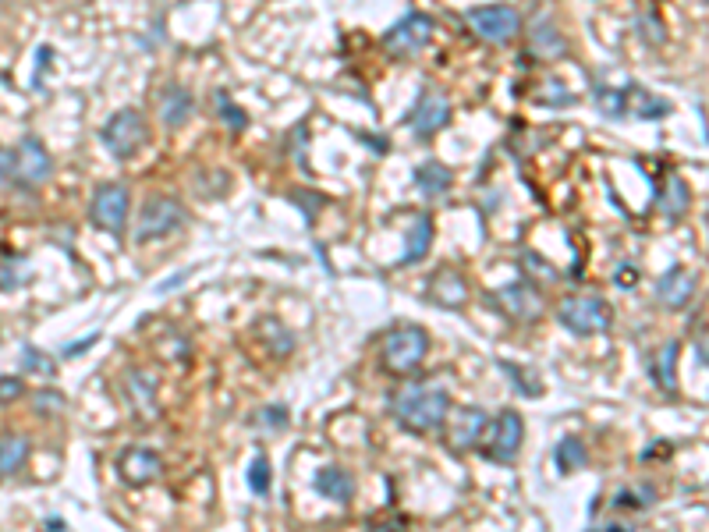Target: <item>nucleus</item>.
<instances>
[{
    "label": "nucleus",
    "instance_id": "1",
    "mask_svg": "<svg viewBox=\"0 0 709 532\" xmlns=\"http://www.w3.org/2000/svg\"><path fill=\"white\" fill-rule=\"evenodd\" d=\"M390 412H394L401 430L433 433L440 430V423H444L447 412H451V394H447V387H437V384L401 387V391L394 394V401H390Z\"/></svg>",
    "mask_w": 709,
    "mask_h": 532
},
{
    "label": "nucleus",
    "instance_id": "2",
    "mask_svg": "<svg viewBox=\"0 0 709 532\" xmlns=\"http://www.w3.org/2000/svg\"><path fill=\"white\" fill-rule=\"evenodd\" d=\"M429 355V334L422 327H398L383 337L380 345V366L394 376H412Z\"/></svg>",
    "mask_w": 709,
    "mask_h": 532
},
{
    "label": "nucleus",
    "instance_id": "3",
    "mask_svg": "<svg viewBox=\"0 0 709 532\" xmlns=\"http://www.w3.org/2000/svg\"><path fill=\"white\" fill-rule=\"evenodd\" d=\"M557 320L564 330L578 337H593V334H610L614 327V309L607 298L600 295H568L557 306Z\"/></svg>",
    "mask_w": 709,
    "mask_h": 532
},
{
    "label": "nucleus",
    "instance_id": "4",
    "mask_svg": "<svg viewBox=\"0 0 709 532\" xmlns=\"http://www.w3.org/2000/svg\"><path fill=\"white\" fill-rule=\"evenodd\" d=\"M100 139H103V146H107L117 160H132L135 153H139V149L146 146L149 125H146V118H142L139 110H135V107H125V110H117L114 118H110L107 125H103Z\"/></svg>",
    "mask_w": 709,
    "mask_h": 532
},
{
    "label": "nucleus",
    "instance_id": "5",
    "mask_svg": "<svg viewBox=\"0 0 709 532\" xmlns=\"http://www.w3.org/2000/svg\"><path fill=\"white\" fill-rule=\"evenodd\" d=\"M185 206L171 196H153L146 199L139 213V224H135V242L146 245V242H156V238H167L174 235L181 224H185Z\"/></svg>",
    "mask_w": 709,
    "mask_h": 532
},
{
    "label": "nucleus",
    "instance_id": "6",
    "mask_svg": "<svg viewBox=\"0 0 709 532\" xmlns=\"http://www.w3.org/2000/svg\"><path fill=\"white\" fill-rule=\"evenodd\" d=\"M486 426H490V437H486L483 454L497 465H511L518 458V451H522V440H525L522 415H518L515 408H504V412Z\"/></svg>",
    "mask_w": 709,
    "mask_h": 532
},
{
    "label": "nucleus",
    "instance_id": "7",
    "mask_svg": "<svg viewBox=\"0 0 709 532\" xmlns=\"http://www.w3.org/2000/svg\"><path fill=\"white\" fill-rule=\"evenodd\" d=\"M465 18L476 29L479 40L486 43H511L522 32V15L515 8H507V4H479Z\"/></svg>",
    "mask_w": 709,
    "mask_h": 532
},
{
    "label": "nucleus",
    "instance_id": "8",
    "mask_svg": "<svg viewBox=\"0 0 709 532\" xmlns=\"http://www.w3.org/2000/svg\"><path fill=\"white\" fill-rule=\"evenodd\" d=\"M433 40V18L422 15V11H408L394 29L383 36V50L390 57H415L429 47Z\"/></svg>",
    "mask_w": 709,
    "mask_h": 532
},
{
    "label": "nucleus",
    "instance_id": "9",
    "mask_svg": "<svg viewBox=\"0 0 709 532\" xmlns=\"http://www.w3.org/2000/svg\"><path fill=\"white\" fill-rule=\"evenodd\" d=\"M11 153H15V178L11 181H18L22 188H39L54 178V160L36 135H22L18 149H11Z\"/></svg>",
    "mask_w": 709,
    "mask_h": 532
},
{
    "label": "nucleus",
    "instance_id": "10",
    "mask_svg": "<svg viewBox=\"0 0 709 532\" xmlns=\"http://www.w3.org/2000/svg\"><path fill=\"white\" fill-rule=\"evenodd\" d=\"M128 188L117 185V181H107L93 192V203H89V220H93L100 231L107 235H121V227L128 220Z\"/></svg>",
    "mask_w": 709,
    "mask_h": 532
},
{
    "label": "nucleus",
    "instance_id": "11",
    "mask_svg": "<svg viewBox=\"0 0 709 532\" xmlns=\"http://www.w3.org/2000/svg\"><path fill=\"white\" fill-rule=\"evenodd\" d=\"M408 125H412V132L422 135V139L437 135L440 128L451 125V100H447L440 89H422L419 103H415L412 114H408Z\"/></svg>",
    "mask_w": 709,
    "mask_h": 532
},
{
    "label": "nucleus",
    "instance_id": "12",
    "mask_svg": "<svg viewBox=\"0 0 709 532\" xmlns=\"http://www.w3.org/2000/svg\"><path fill=\"white\" fill-rule=\"evenodd\" d=\"M493 306H500L507 316H515L518 323H536L543 316V295L532 288L529 281H515L500 288L497 295H490Z\"/></svg>",
    "mask_w": 709,
    "mask_h": 532
},
{
    "label": "nucleus",
    "instance_id": "13",
    "mask_svg": "<svg viewBox=\"0 0 709 532\" xmlns=\"http://www.w3.org/2000/svg\"><path fill=\"white\" fill-rule=\"evenodd\" d=\"M486 412L483 408H458V412H447V419L440 423V430L447 433V444H451V451H468V447H476L479 437H483L486 430Z\"/></svg>",
    "mask_w": 709,
    "mask_h": 532
},
{
    "label": "nucleus",
    "instance_id": "14",
    "mask_svg": "<svg viewBox=\"0 0 709 532\" xmlns=\"http://www.w3.org/2000/svg\"><path fill=\"white\" fill-rule=\"evenodd\" d=\"M117 476L125 479L128 486H149L164 476V458L149 447H132V451H121L117 458Z\"/></svg>",
    "mask_w": 709,
    "mask_h": 532
},
{
    "label": "nucleus",
    "instance_id": "15",
    "mask_svg": "<svg viewBox=\"0 0 709 532\" xmlns=\"http://www.w3.org/2000/svg\"><path fill=\"white\" fill-rule=\"evenodd\" d=\"M695 288H699V281H695L692 270L674 263L671 270L656 281V302H660L663 309H671V313H681V309L695 298Z\"/></svg>",
    "mask_w": 709,
    "mask_h": 532
},
{
    "label": "nucleus",
    "instance_id": "16",
    "mask_svg": "<svg viewBox=\"0 0 709 532\" xmlns=\"http://www.w3.org/2000/svg\"><path fill=\"white\" fill-rule=\"evenodd\" d=\"M121 394H125L128 408H132L139 419H153V415L160 412V405H156V376L149 373V369H132V373L125 376Z\"/></svg>",
    "mask_w": 709,
    "mask_h": 532
},
{
    "label": "nucleus",
    "instance_id": "17",
    "mask_svg": "<svg viewBox=\"0 0 709 532\" xmlns=\"http://www.w3.org/2000/svg\"><path fill=\"white\" fill-rule=\"evenodd\" d=\"M312 486H316V493H320L323 501L334 504H351V497H355V479L341 465H323L316 472V479H312Z\"/></svg>",
    "mask_w": 709,
    "mask_h": 532
},
{
    "label": "nucleus",
    "instance_id": "18",
    "mask_svg": "<svg viewBox=\"0 0 709 532\" xmlns=\"http://www.w3.org/2000/svg\"><path fill=\"white\" fill-rule=\"evenodd\" d=\"M656 206H660L663 220H671V224L685 217L688 206H692V192H688L681 174H667V181L656 188Z\"/></svg>",
    "mask_w": 709,
    "mask_h": 532
},
{
    "label": "nucleus",
    "instance_id": "19",
    "mask_svg": "<svg viewBox=\"0 0 709 532\" xmlns=\"http://www.w3.org/2000/svg\"><path fill=\"white\" fill-rule=\"evenodd\" d=\"M429 298L437 302V306H447V309H458L468 302V281L458 274V270H440V274L429 277Z\"/></svg>",
    "mask_w": 709,
    "mask_h": 532
},
{
    "label": "nucleus",
    "instance_id": "20",
    "mask_svg": "<svg viewBox=\"0 0 709 532\" xmlns=\"http://www.w3.org/2000/svg\"><path fill=\"white\" fill-rule=\"evenodd\" d=\"M412 178H415V188H419L426 199H440L454 188V171L440 164V160H426V164H419Z\"/></svg>",
    "mask_w": 709,
    "mask_h": 532
},
{
    "label": "nucleus",
    "instance_id": "21",
    "mask_svg": "<svg viewBox=\"0 0 709 532\" xmlns=\"http://www.w3.org/2000/svg\"><path fill=\"white\" fill-rule=\"evenodd\" d=\"M195 100L185 86H167L164 96H160V121L167 128H185V121L192 118Z\"/></svg>",
    "mask_w": 709,
    "mask_h": 532
},
{
    "label": "nucleus",
    "instance_id": "22",
    "mask_svg": "<svg viewBox=\"0 0 709 532\" xmlns=\"http://www.w3.org/2000/svg\"><path fill=\"white\" fill-rule=\"evenodd\" d=\"M429 245H433V217H429V213H415L412 231H408V249L405 256L398 259V266L422 263V259L429 256Z\"/></svg>",
    "mask_w": 709,
    "mask_h": 532
},
{
    "label": "nucleus",
    "instance_id": "23",
    "mask_svg": "<svg viewBox=\"0 0 709 532\" xmlns=\"http://www.w3.org/2000/svg\"><path fill=\"white\" fill-rule=\"evenodd\" d=\"M678 352H681V345L678 341H667V345L656 352V359H653V380H656V387H660L663 394H678Z\"/></svg>",
    "mask_w": 709,
    "mask_h": 532
},
{
    "label": "nucleus",
    "instance_id": "24",
    "mask_svg": "<svg viewBox=\"0 0 709 532\" xmlns=\"http://www.w3.org/2000/svg\"><path fill=\"white\" fill-rule=\"evenodd\" d=\"M32 454V444L18 433H0V479L15 476V472L25 469Z\"/></svg>",
    "mask_w": 709,
    "mask_h": 532
},
{
    "label": "nucleus",
    "instance_id": "25",
    "mask_svg": "<svg viewBox=\"0 0 709 532\" xmlns=\"http://www.w3.org/2000/svg\"><path fill=\"white\" fill-rule=\"evenodd\" d=\"M532 47H536V54L546 57V61H561V57L568 54V43H564V36L554 29L550 18H539V22L532 25Z\"/></svg>",
    "mask_w": 709,
    "mask_h": 532
},
{
    "label": "nucleus",
    "instance_id": "26",
    "mask_svg": "<svg viewBox=\"0 0 709 532\" xmlns=\"http://www.w3.org/2000/svg\"><path fill=\"white\" fill-rule=\"evenodd\" d=\"M585 462H589V451H585L582 437H564L561 444L554 447V465L561 476H575V472H582Z\"/></svg>",
    "mask_w": 709,
    "mask_h": 532
},
{
    "label": "nucleus",
    "instance_id": "27",
    "mask_svg": "<svg viewBox=\"0 0 709 532\" xmlns=\"http://www.w3.org/2000/svg\"><path fill=\"white\" fill-rule=\"evenodd\" d=\"M653 504H656V490L649 483L624 486V490H617V497H614V508H624V511H649Z\"/></svg>",
    "mask_w": 709,
    "mask_h": 532
},
{
    "label": "nucleus",
    "instance_id": "28",
    "mask_svg": "<svg viewBox=\"0 0 709 532\" xmlns=\"http://www.w3.org/2000/svg\"><path fill=\"white\" fill-rule=\"evenodd\" d=\"M628 96H632V107H628V110H632V114H635V118H663V114H667V110H671V103H667V100H660V96H649L646 93V89H628Z\"/></svg>",
    "mask_w": 709,
    "mask_h": 532
},
{
    "label": "nucleus",
    "instance_id": "29",
    "mask_svg": "<svg viewBox=\"0 0 709 532\" xmlns=\"http://www.w3.org/2000/svg\"><path fill=\"white\" fill-rule=\"evenodd\" d=\"M22 369H25V373L47 376V380H54V376H57V362L50 359L43 348H36V345H25L22 348Z\"/></svg>",
    "mask_w": 709,
    "mask_h": 532
},
{
    "label": "nucleus",
    "instance_id": "30",
    "mask_svg": "<svg viewBox=\"0 0 709 532\" xmlns=\"http://www.w3.org/2000/svg\"><path fill=\"white\" fill-rule=\"evenodd\" d=\"M245 479H249V490L252 493H270V486H273V472H270V458L266 454H256L249 462V472H245Z\"/></svg>",
    "mask_w": 709,
    "mask_h": 532
},
{
    "label": "nucleus",
    "instance_id": "31",
    "mask_svg": "<svg viewBox=\"0 0 709 532\" xmlns=\"http://www.w3.org/2000/svg\"><path fill=\"white\" fill-rule=\"evenodd\" d=\"M596 100H600V110L607 118H624V114H628V89H610V93L600 89Z\"/></svg>",
    "mask_w": 709,
    "mask_h": 532
},
{
    "label": "nucleus",
    "instance_id": "32",
    "mask_svg": "<svg viewBox=\"0 0 709 532\" xmlns=\"http://www.w3.org/2000/svg\"><path fill=\"white\" fill-rule=\"evenodd\" d=\"M22 394H25L22 376H11V373L0 376V405H11V401H18Z\"/></svg>",
    "mask_w": 709,
    "mask_h": 532
},
{
    "label": "nucleus",
    "instance_id": "33",
    "mask_svg": "<svg viewBox=\"0 0 709 532\" xmlns=\"http://www.w3.org/2000/svg\"><path fill=\"white\" fill-rule=\"evenodd\" d=\"M61 408H64V398L50 391V387H43V391L36 394V412L50 415V412H61Z\"/></svg>",
    "mask_w": 709,
    "mask_h": 532
},
{
    "label": "nucleus",
    "instance_id": "34",
    "mask_svg": "<svg viewBox=\"0 0 709 532\" xmlns=\"http://www.w3.org/2000/svg\"><path fill=\"white\" fill-rule=\"evenodd\" d=\"M263 426L266 430H284L288 426V408H281V405H273V408H263Z\"/></svg>",
    "mask_w": 709,
    "mask_h": 532
},
{
    "label": "nucleus",
    "instance_id": "35",
    "mask_svg": "<svg viewBox=\"0 0 709 532\" xmlns=\"http://www.w3.org/2000/svg\"><path fill=\"white\" fill-rule=\"evenodd\" d=\"M217 100H220V114H224V118L231 121V128H238V132H242V128L249 125V118H245L242 110H234V107H231V100H227V93H220Z\"/></svg>",
    "mask_w": 709,
    "mask_h": 532
},
{
    "label": "nucleus",
    "instance_id": "36",
    "mask_svg": "<svg viewBox=\"0 0 709 532\" xmlns=\"http://www.w3.org/2000/svg\"><path fill=\"white\" fill-rule=\"evenodd\" d=\"M11 178H15V153L0 146V188L8 185Z\"/></svg>",
    "mask_w": 709,
    "mask_h": 532
},
{
    "label": "nucleus",
    "instance_id": "37",
    "mask_svg": "<svg viewBox=\"0 0 709 532\" xmlns=\"http://www.w3.org/2000/svg\"><path fill=\"white\" fill-rule=\"evenodd\" d=\"M617 284H621V288H632L635 281H639V270H635V266H628L624 263L621 270H617V277H614Z\"/></svg>",
    "mask_w": 709,
    "mask_h": 532
},
{
    "label": "nucleus",
    "instance_id": "38",
    "mask_svg": "<svg viewBox=\"0 0 709 532\" xmlns=\"http://www.w3.org/2000/svg\"><path fill=\"white\" fill-rule=\"evenodd\" d=\"M96 341H100V334L86 337V341H78V345H68V348H64V355H78V352H86V348H93Z\"/></svg>",
    "mask_w": 709,
    "mask_h": 532
},
{
    "label": "nucleus",
    "instance_id": "39",
    "mask_svg": "<svg viewBox=\"0 0 709 532\" xmlns=\"http://www.w3.org/2000/svg\"><path fill=\"white\" fill-rule=\"evenodd\" d=\"M47 529L61 532V529H64V518H47Z\"/></svg>",
    "mask_w": 709,
    "mask_h": 532
}]
</instances>
